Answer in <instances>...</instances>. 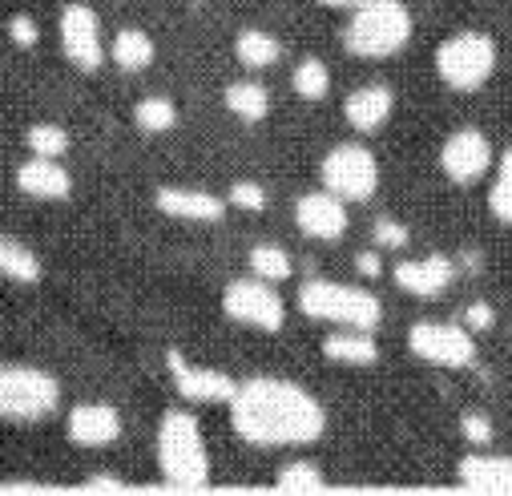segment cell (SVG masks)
I'll list each match as a JSON object with an SVG mask.
<instances>
[{"label":"cell","mask_w":512,"mask_h":496,"mask_svg":"<svg viewBox=\"0 0 512 496\" xmlns=\"http://www.w3.org/2000/svg\"><path fill=\"white\" fill-rule=\"evenodd\" d=\"M226 408L238 440L254 448H307L327 432L323 404L307 388L279 376H254L238 384Z\"/></svg>","instance_id":"obj_1"},{"label":"cell","mask_w":512,"mask_h":496,"mask_svg":"<svg viewBox=\"0 0 512 496\" xmlns=\"http://www.w3.org/2000/svg\"><path fill=\"white\" fill-rule=\"evenodd\" d=\"M412 41V13L404 0H359L343 29V49L363 61H388Z\"/></svg>","instance_id":"obj_2"},{"label":"cell","mask_w":512,"mask_h":496,"mask_svg":"<svg viewBox=\"0 0 512 496\" xmlns=\"http://www.w3.org/2000/svg\"><path fill=\"white\" fill-rule=\"evenodd\" d=\"M158 472L174 488H202L210 480V452L202 424L186 408H170L158 424Z\"/></svg>","instance_id":"obj_3"},{"label":"cell","mask_w":512,"mask_h":496,"mask_svg":"<svg viewBox=\"0 0 512 496\" xmlns=\"http://www.w3.org/2000/svg\"><path fill=\"white\" fill-rule=\"evenodd\" d=\"M61 408V380L45 367L0 363V420L41 424Z\"/></svg>","instance_id":"obj_4"},{"label":"cell","mask_w":512,"mask_h":496,"mask_svg":"<svg viewBox=\"0 0 512 496\" xmlns=\"http://www.w3.org/2000/svg\"><path fill=\"white\" fill-rule=\"evenodd\" d=\"M299 311L315 323L331 327H367L375 331L383 323V303L367 287L331 283V279H307L299 287Z\"/></svg>","instance_id":"obj_5"},{"label":"cell","mask_w":512,"mask_h":496,"mask_svg":"<svg viewBox=\"0 0 512 496\" xmlns=\"http://www.w3.org/2000/svg\"><path fill=\"white\" fill-rule=\"evenodd\" d=\"M496 73V41L488 33L464 29L440 41L436 49V77L456 93H476Z\"/></svg>","instance_id":"obj_6"},{"label":"cell","mask_w":512,"mask_h":496,"mask_svg":"<svg viewBox=\"0 0 512 496\" xmlns=\"http://www.w3.org/2000/svg\"><path fill=\"white\" fill-rule=\"evenodd\" d=\"M319 182L343 202H367L379 190V158L359 142H339L319 162Z\"/></svg>","instance_id":"obj_7"},{"label":"cell","mask_w":512,"mask_h":496,"mask_svg":"<svg viewBox=\"0 0 512 496\" xmlns=\"http://www.w3.org/2000/svg\"><path fill=\"white\" fill-rule=\"evenodd\" d=\"M222 311H226V319L254 327V331H283V323H287V303L279 299L275 283H267L259 275L234 279L222 291Z\"/></svg>","instance_id":"obj_8"},{"label":"cell","mask_w":512,"mask_h":496,"mask_svg":"<svg viewBox=\"0 0 512 496\" xmlns=\"http://www.w3.org/2000/svg\"><path fill=\"white\" fill-rule=\"evenodd\" d=\"M408 351L432 367H468L476 363V335L464 323L420 319L408 327Z\"/></svg>","instance_id":"obj_9"},{"label":"cell","mask_w":512,"mask_h":496,"mask_svg":"<svg viewBox=\"0 0 512 496\" xmlns=\"http://www.w3.org/2000/svg\"><path fill=\"white\" fill-rule=\"evenodd\" d=\"M57 29H61V49H65L73 69L97 73L109 61V49L101 45V17L89 5H81V0H73V5L61 9Z\"/></svg>","instance_id":"obj_10"},{"label":"cell","mask_w":512,"mask_h":496,"mask_svg":"<svg viewBox=\"0 0 512 496\" xmlns=\"http://www.w3.org/2000/svg\"><path fill=\"white\" fill-rule=\"evenodd\" d=\"M492 166H496L492 142H488V134L476 130V126H460V130H452V134L444 138V146H440V170H444V178L456 182V186H472V182H480Z\"/></svg>","instance_id":"obj_11"},{"label":"cell","mask_w":512,"mask_h":496,"mask_svg":"<svg viewBox=\"0 0 512 496\" xmlns=\"http://www.w3.org/2000/svg\"><path fill=\"white\" fill-rule=\"evenodd\" d=\"M166 367H170V380L178 388L182 400L190 404H230L238 384L226 376L218 367H202V363H190L182 351H166Z\"/></svg>","instance_id":"obj_12"},{"label":"cell","mask_w":512,"mask_h":496,"mask_svg":"<svg viewBox=\"0 0 512 496\" xmlns=\"http://www.w3.org/2000/svg\"><path fill=\"white\" fill-rule=\"evenodd\" d=\"M295 226L315 242H339L351 226V214H347V202L323 186L295 202Z\"/></svg>","instance_id":"obj_13"},{"label":"cell","mask_w":512,"mask_h":496,"mask_svg":"<svg viewBox=\"0 0 512 496\" xmlns=\"http://www.w3.org/2000/svg\"><path fill=\"white\" fill-rule=\"evenodd\" d=\"M65 432L77 448H109L121 440V412L105 400H85V404L69 408Z\"/></svg>","instance_id":"obj_14"},{"label":"cell","mask_w":512,"mask_h":496,"mask_svg":"<svg viewBox=\"0 0 512 496\" xmlns=\"http://www.w3.org/2000/svg\"><path fill=\"white\" fill-rule=\"evenodd\" d=\"M392 279L404 295L416 299H436L456 283V263L448 255H424V259H404L392 267Z\"/></svg>","instance_id":"obj_15"},{"label":"cell","mask_w":512,"mask_h":496,"mask_svg":"<svg viewBox=\"0 0 512 496\" xmlns=\"http://www.w3.org/2000/svg\"><path fill=\"white\" fill-rule=\"evenodd\" d=\"M392 113H396V93H392V85H383V81L359 85L343 101V117H347V126L355 134H379L392 121Z\"/></svg>","instance_id":"obj_16"},{"label":"cell","mask_w":512,"mask_h":496,"mask_svg":"<svg viewBox=\"0 0 512 496\" xmlns=\"http://www.w3.org/2000/svg\"><path fill=\"white\" fill-rule=\"evenodd\" d=\"M154 206H158L166 218H178V222H218V218L226 214V206H230V202H222V198H218V194H210V190L158 186Z\"/></svg>","instance_id":"obj_17"},{"label":"cell","mask_w":512,"mask_h":496,"mask_svg":"<svg viewBox=\"0 0 512 496\" xmlns=\"http://www.w3.org/2000/svg\"><path fill=\"white\" fill-rule=\"evenodd\" d=\"M17 190L37 198V202H61L73 194V178L61 166V158H29L17 166Z\"/></svg>","instance_id":"obj_18"},{"label":"cell","mask_w":512,"mask_h":496,"mask_svg":"<svg viewBox=\"0 0 512 496\" xmlns=\"http://www.w3.org/2000/svg\"><path fill=\"white\" fill-rule=\"evenodd\" d=\"M456 476L464 488H476V492H512V456L476 448L456 460Z\"/></svg>","instance_id":"obj_19"},{"label":"cell","mask_w":512,"mask_h":496,"mask_svg":"<svg viewBox=\"0 0 512 496\" xmlns=\"http://www.w3.org/2000/svg\"><path fill=\"white\" fill-rule=\"evenodd\" d=\"M323 355L331 363H347V367H367L379 359V343L367 327H335L323 339Z\"/></svg>","instance_id":"obj_20"},{"label":"cell","mask_w":512,"mask_h":496,"mask_svg":"<svg viewBox=\"0 0 512 496\" xmlns=\"http://www.w3.org/2000/svg\"><path fill=\"white\" fill-rule=\"evenodd\" d=\"M154 57H158V45H154V37L142 33V29H121V33L113 37V45H109V61H113L121 73H142V69L154 65Z\"/></svg>","instance_id":"obj_21"},{"label":"cell","mask_w":512,"mask_h":496,"mask_svg":"<svg viewBox=\"0 0 512 496\" xmlns=\"http://www.w3.org/2000/svg\"><path fill=\"white\" fill-rule=\"evenodd\" d=\"M222 105H226L238 121L254 126V121H263V117L271 113V93H267V85H259V81H230V85L222 89Z\"/></svg>","instance_id":"obj_22"},{"label":"cell","mask_w":512,"mask_h":496,"mask_svg":"<svg viewBox=\"0 0 512 496\" xmlns=\"http://www.w3.org/2000/svg\"><path fill=\"white\" fill-rule=\"evenodd\" d=\"M234 57H238V65L259 73V69H271L283 61V41L271 37L267 29H242L234 37Z\"/></svg>","instance_id":"obj_23"},{"label":"cell","mask_w":512,"mask_h":496,"mask_svg":"<svg viewBox=\"0 0 512 496\" xmlns=\"http://www.w3.org/2000/svg\"><path fill=\"white\" fill-rule=\"evenodd\" d=\"M41 259H37V251L33 246H25L21 238H13V234H0V275L5 279H13V283H41Z\"/></svg>","instance_id":"obj_24"},{"label":"cell","mask_w":512,"mask_h":496,"mask_svg":"<svg viewBox=\"0 0 512 496\" xmlns=\"http://www.w3.org/2000/svg\"><path fill=\"white\" fill-rule=\"evenodd\" d=\"M246 263H250V275H259V279H267V283H287V279L295 275V259L283 251V246H275V242L250 246Z\"/></svg>","instance_id":"obj_25"},{"label":"cell","mask_w":512,"mask_h":496,"mask_svg":"<svg viewBox=\"0 0 512 496\" xmlns=\"http://www.w3.org/2000/svg\"><path fill=\"white\" fill-rule=\"evenodd\" d=\"M488 214L504 226H512V150L500 154V162L492 166V182H488Z\"/></svg>","instance_id":"obj_26"},{"label":"cell","mask_w":512,"mask_h":496,"mask_svg":"<svg viewBox=\"0 0 512 496\" xmlns=\"http://www.w3.org/2000/svg\"><path fill=\"white\" fill-rule=\"evenodd\" d=\"M134 126L142 134H170L178 126V105L170 97H142L134 105Z\"/></svg>","instance_id":"obj_27"},{"label":"cell","mask_w":512,"mask_h":496,"mask_svg":"<svg viewBox=\"0 0 512 496\" xmlns=\"http://www.w3.org/2000/svg\"><path fill=\"white\" fill-rule=\"evenodd\" d=\"M291 89H295L303 101H323V97L331 93V69H327V61L303 57V61L295 65V73H291Z\"/></svg>","instance_id":"obj_28"},{"label":"cell","mask_w":512,"mask_h":496,"mask_svg":"<svg viewBox=\"0 0 512 496\" xmlns=\"http://www.w3.org/2000/svg\"><path fill=\"white\" fill-rule=\"evenodd\" d=\"M279 492H319L327 480H323V468L315 460H287L275 476Z\"/></svg>","instance_id":"obj_29"},{"label":"cell","mask_w":512,"mask_h":496,"mask_svg":"<svg viewBox=\"0 0 512 496\" xmlns=\"http://www.w3.org/2000/svg\"><path fill=\"white\" fill-rule=\"evenodd\" d=\"M25 146L37 158H65L69 154V134L61 126H53V121H37V126H29V134H25Z\"/></svg>","instance_id":"obj_30"},{"label":"cell","mask_w":512,"mask_h":496,"mask_svg":"<svg viewBox=\"0 0 512 496\" xmlns=\"http://www.w3.org/2000/svg\"><path fill=\"white\" fill-rule=\"evenodd\" d=\"M226 202H230L234 210H242V214H263V210H267V190H263V182L238 178V182H230Z\"/></svg>","instance_id":"obj_31"},{"label":"cell","mask_w":512,"mask_h":496,"mask_svg":"<svg viewBox=\"0 0 512 496\" xmlns=\"http://www.w3.org/2000/svg\"><path fill=\"white\" fill-rule=\"evenodd\" d=\"M371 242L379 246V251H404V246L412 242V230L396 218H375L371 222Z\"/></svg>","instance_id":"obj_32"},{"label":"cell","mask_w":512,"mask_h":496,"mask_svg":"<svg viewBox=\"0 0 512 496\" xmlns=\"http://www.w3.org/2000/svg\"><path fill=\"white\" fill-rule=\"evenodd\" d=\"M460 436H464L472 448H492L496 424H492L484 412H464V416H460Z\"/></svg>","instance_id":"obj_33"},{"label":"cell","mask_w":512,"mask_h":496,"mask_svg":"<svg viewBox=\"0 0 512 496\" xmlns=\"http://www.w3.org/2000/svg\"><path fill=\"white\" fill-rule=\"evenodd\" d=\"M460 323H464L472 335H480V331H492V327H496V311H492L488 299H472V303L460 311Z\"/></svg>","instance_id":"obj_34"},{"label":"cell","mask_w":512,"mask_h":496,"mask_svg":"<svg viewBox=\"0 0 512 496\" xmlns=\"http://www.w3.org/2000/svg\"><path fill=\"white\" fill-rule=\"evenodd\" d=\"M9 37H13L17 49H33L41 41V29H37V21L29 13H17V17H9Z\"/></svg>","instance_id":"obj_35"},{"label":"cell","mask_w":512,"mask_h":496,"mask_svg":"<svg viewBox=\"0 0 512 496\" xmlns=\"http://www.w3.org/2000/svg\"><path fill=\"white\" fill-rule=\"evenodd\" d=\"M355 271H359V279H379V275H383V255H379V246H367V251L355 255Z\"/></svg>","instance_id":"obj_36"},{"label":"cell","mask_w":512,"mask_h":496,"mask_svg":"<svg viewBox=\"0 0 512 496\" xmlns=\"http://www.w3.org/2000/svg\"><path fill=\"white\" fill-rule=\"evenodd\" d=\"M85 488H89V492H121L125 484L113 480V476H93V480H85Z\"/></svg>","instance_id":"obj_37"},{"label":"cell","mask_w":512,"mask_h":496,"mask_svg":"<svg viewBox=\"0 0 512 496\" xmlns=\"http://www.w3.org/2000/svg\"><path fill=\"white\" fill-rule=\"evenodd\" d=\"M319 5H327V9H355L359 0H319Z\"/></svg>","instance_id":"obj_38"}]
</instances>
